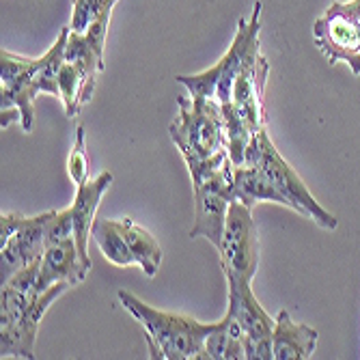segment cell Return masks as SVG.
I'll return each instance as SVG.
<instances>
[{
    "label": "cell",
    "mask_w": 360,
    "mask_h": 360,
    "mask_svg": "<svg viewBox=\"0 0 360 360\" xmlns=\"http://www.w3.org/2000/svg\"><path fill=\"white\" fill-rule=\"evenodd\" d=\"M244 165L264 169V173L272 179V184L283 192V196L289 203V210L302 214L304 218L315 220L321 229H326V231H335L337 229V224H339L337 216L317 203L313 192L307 188V184L296 173V169H293L278 153L266 127H261L252 136V141L246 149Z\"/></svg>",
    "instance_id": "3957f363"
},
{
    "label": "cell",
    "mask_w": 360,
    "mask_h": 360,
    "mask_svg": "<svg viewBox=\"0 0 360 360\" xmlns=\"http://www.w3.org/2000/svg\"><path fill=\"white\" fill-rule=\"evenodd\" d=\"M74 238V212L72 207L54 212L46 229V246Z\"/></svg>",
    "instance_id": "603a6c76"
},
{
    "label": "cell",
    "mask_w": 360,
    "mask_h": 360,
    "mask_svg": "<svg viewBox=\"0 0 360 360\" xmlns=\"http://www.w3.org/2000/svg\"><path fill=\"white\" fill-rule=\"evenodd\" d=\"M233 175L236 165L233 160H226V165L216 171L212 177L192 184L194 188V224L190 229V238H205L216 250L222 242L226 214L233 194Z\"/></svg>",
    "instance_id": "52a82bcc"
},
{
    "label": "cell",
    "mask_w": 360,
    "mask_h": 360,
    "mask_svg": "<svg viewBox=\"0 0 360 360\" xmlns=\"http://www.w3.org/2000/svg\"><path fill=\"white\" fill-rule=\"evenodd\" d=\"M93 242L100 246L102 255L110 261V264L119 268L136 266L134 255L127 246V240L121 231L119 220H108V218H95L93 229H91Z\"/></svg>",
    "instance_id": "d6986e66"
},
{
    "label": "cell",
    "mask_w": 360,
    "mask_h": 360,
    "mask_svg": "<svg viewBox=\"0 0 360 360\" xmlns=\"http://www.w3.org/2000/svg\"><path fill=\"white\" fill-rule=\"evenodd\" d=\"M270 74V63L264 54H257L246 68L240 72L233 93H231V108L248 127L259 132L266 127V82Z\"/></svg>",
    "instance_id": "8fae6325"
},
{
    "label": "cell",
    "mask_w": 360,
    "mask_h": 360,
    "mask_svg": "<svg viewBox=\"0 0 360 360\" xmlns=\"http://www.w3.org/2000/svg\"><path fill=\"white\" fill-rule=\"evenodd\" d=\"M54 212H46L39 216H22L13 236L0 244V268H3V283H7L15 272L35 264L46 250V229Z\"/></svg>",
    "instance_id": "30bf717a"
},
{
    "label": "cell",
    "mask_w": 360,
    "mask_h": 360,
    "mask_svg": "<svg viewBox=\"0 0 360 360\" xmlns=\"http://www.w3.org/2000/svg\"><path fill=\"white\" fill-rule=\"evenodd\" d=\"M65 60L72 65H78L80 70L95 74V76L104 70V60L95 54V50L86 41V37L80 35V32H74L72 28L68 35V44H65Z\"/></svg>",
    "instance_id": "ffe728a7"
},
{
    "label": "cell",
    "mask_w": 360,
    "mask_h": 360,
    "mask_svg": "<svg viewBox=\"0 0 360 360\" xmlns=\"http://www.w3.org/2000/svg\"><path fill=\"white\" fill-rule=\"evenodd\" d=\"M97 76L80 70L78 65H72L65 60L58 72V97L65 106V115L70 119L78 117L82 106L91 100L95 91Z\"/></svg>",
    "instance_id": "e0dca14e"
},
{
    "label": "cell",
    "mask_w": 360,
    "mask_h": 360,
    "mask_svg": "<svg viewBox=\"0 0 360 360\" xmlns=\"http://www.w3.org/2000/svg\"><path fill=\"white\" fill-rule=\"evenodd\" d=\"M179 112L169 132L184 160H207L226 151V127L222 106L212 100L179 97Z\"/></svg>",
    "instance_id": "277c9868"
},
{
    "label": "cell",
    "mask_w": 360,
    "mask_h": 360,
    "mask_svg": "<svg viewBox=\"0 0 360 360\" xmlns=\"http://www.w3.org/2000/svg\"><path fill=\"white\" fill-rule=\"evenodd\" d=\"M112 184V173L104 171L95 179H89L78 186L76 199L72 205L74 212V240L78 244L80 257L84 264L91 268V257H89V240H91V229L97 218V207L102 203V196L108 192Z\"/></svg>",
    "instance_id": "4fadbf2b"
},
{
    "label": "cell",
    "mask_w": 360,
    "mask_h": 360,
    "mask_svg": "<svg viewBox=\"0 0 360 360\" xmlns=\"http://www.w3.org/2000/svg\"><path fill=\"white\" fill-rule=\"evenodd\" d=\"M121 231L127 240V246L134 255L136 266L151 278L158 274L160 264H162V248L158 244V240L147 231L145 226L136 224L132 218H121Z\"/></svg>",
    "instance_id": "ac0fdd59"
},
{
    "label": "cell",
    "mask_w": 360,
    "mask_h": 360,
    "mask_svg": "<svg viewBox=\"0 0 360 360\" xmlns=\"http://www.w3.org/2000/svg\"><path fill=\"white\" fill-rule=\"evenodd\" d=\"M313 37L330 65L345 63L360 76V22L352 3H333L313 24Z\"/></svg>",
    "instance_id": "ba28073f"
},
{
    "label": "cell",
    "mask_w": 360,
    "mask_h": 360,
    "mask_svg": "<svg viewBox=\"0 0 360 360\" xmlns=\"http://www.w3.org/2000/svg\"><path fill=\"white\" fill-rule=\"evenodd\" d=\"M317 330L311 326L296 321L287 311L274 317L272 330V354L274 360H307L313 358L317 347Z\"/></svg>",
    "instance_id": "5bb4252c"
},
{
    "label": "cell",
    "mask_w": 360,
    "mask_h": 360,
    "mask_svg": "<svg viewBox=\"0 0 360 360\" xmlns=\"http://www.w3.org/2000/svg\"><path fill=\"white\" fill-rule=\"evenodd\" d=\"M349 3H352V9H354V13H356L358 22H360V0H349Z\"/></svg>",
    "instance_id": "d4e9b609"
},
{
    "label": "cell",
    "mask_w": 360,
    "mask_h": 360,
    "mask_svg": "<svg viewBox=\"0 0 360 360\" xmlns=\"http://www.w3.org/2000/svg\"><path fill=\"white\" fill-rule=\"evenodd\" d=\"M121 307L132 315L145 330L149 358L165 360H201L205 337L214 323H203L190 315L160 311L132 296L129 291H119Z\"/></svg>",
    "instance_id": "6da1fadb"
},
{
    "label": "cell",
    "mask_w": 360,
    "mask_h": 360,
    "mask_svg": "<svg viewBox=\"0 0 360 360\" xmlns=\"http://www.w3.org/2000/svg\"><path fill=\"white\" fill-rule=\"evenodd\" d=\"M68 289H72L70 283L52 285L44 293H39L20 317L0 323V358H35L39 323L48 313L50 304L58 300Z\"/></svg>",
    "instance_id": "9c48e42d"
},
{
    "label": "cell",
    "mask_w": 360,
    "mask_h": 360,
    "mask_svg": "<svg viewBox=\"0 0 360 360\" xmlns=\"http://www.w3.org/2000/svg\"><path fill=\"white\" fill-rule=\"evenodd\" d=\"M68 173L76 186L89 181V149H86V134L82 125L76 129V141L68 158Z\"/></svg>",
    "instance_id": "7402d4cb"
},
{
    "label": "cell",
    "mask_w": 360,
    "mask_h": 360,
    "mask_svg": "<svg viewBox=\"0 0 360 360\" xmlns=\"http://www.w3.org/2000/svg\"><path fill=\"white\" fill-rule=\"evenodd\" d=\"M229 285V307L226 313L231 315L242 330L250 339H268L274 330V317H270L264 307L259 304L255 293L250 289V283H238L226 281Z\"/></svg>",
    "instance_id": "9a60e30c"
},
{
    "label": "cell",
    "mask_w": 360,
    "mask_h": 360,
    "mask_svg": "<svg viewBox=\"0 0 360 360\" xmlns=\"http://www.w3.org/2000/svg\"><path fill=\"white\" fill-rule=\"evenodd\" d=\"M110 15H112V7L106 9L100 18H97L84 32L86 41L91 44V48L95 50V54L104 60V52H106V37H108V26H110Z\"/></svg>",
    "instance_id": "cb8c5ba5"
},
{
    "label": "cell",
    "mask_w": 360,
    "mask_h": 360,
    "mask_svg": "<svg viewBox=\"0 0 360 360\" xmlns=\"http://www.w3.org/2000/svg\"><path fill=\"white\" fill-rule=\"evenodd\" d=\"M218 257L226 281L252 283L259 268V236L250 207L240 201L229 205Z\"/></svg>",
    "instance_id": "8992f818"
},
{
    "label": "cell",
    "mask_w": 360,
    "mask_h": 360,
    "mask_svg": "<svg viewBox=\"0 0 360 360\" xmlns=\"http://www.w3.org/2000/svg\"><path fill=\"white\" fill-rule=\"evenodd\" d=\"M39 70V58L13 52H0V127L20 121L24 132L32 129L37 93L32 86Z\"/></svg>",
    "instance_id": "5b68a950"
},
{
    "label": "cell",
    "mask_w": 360,
    "mask_h": 360,
    "mask_svg": "<svg viewBox=\"0 0 360 360\" xmlns=\"http://www.w3.org/2000/svg\"><path fill=\"white\" fill-rule=\"evenodd\" d=\"M261 9H264V5L257 0L250 18L248 20L240 18L233 44L229 46V50L220 56L216 65H212L210 70L201 74H190V76L179 74L175 78L179 84L186 86L190 97H194V100H212L220 106L231 104L233 84L240 72L261 52V41H259Z\"/></svg>",
    "instance_id": "7a4b0ae2"
},
{
    "label": "cell",
    "mask_w": 360,
    "mask_h": 360,
    "mask_svg": "<svg viewBox=\"0 0 360 360\" xmlns=\"http://www.w3.org/2000/svg\"><path fill=\"white\" fill-rule=\"evenodd\" d=\"M91 268L82 261L74 238L46 246L39 261V291L44 293L56 283L80 285L89 276Z\"/></svg>",
    "instance_id": "7c38bea8"
},
{
    "label": "cell",
    "mask_w": 360,
    "mask_h": 360,
    "mask_svg": "<svg viewBox=\"0 0 360 360\" xmlns=\"http://www.w3.org/2000/svg\"><path fill=\"white\" fill-rule=\"evenodd\" d=\"M117 0H72V20L70 28L84 35L86 28L100 18L106 9L115 7Z\"/></svg>",
    "instance_id": "44dd1931"
},
{
    "label": "cell",
    "mask_w": 360,
    "mask_h": 360,
    "mask_svg": "<svg viewBox=\"0 0 360 360\" xmlns=\"http://www.w3.org/2000/svg\"><path fill=\"white\" fill-rule=\"evenodd\" d=\"M233 194L236 201L248 205L250 210L261 203H278L289 207L287 199L283 196V192L272 184V179L264 173V169L259 167H248V165H240L236 167V175H233Z\"/></svg>",
    "instance_id": "2e32d148"
}]
</instances>
